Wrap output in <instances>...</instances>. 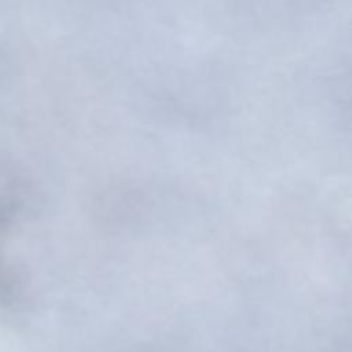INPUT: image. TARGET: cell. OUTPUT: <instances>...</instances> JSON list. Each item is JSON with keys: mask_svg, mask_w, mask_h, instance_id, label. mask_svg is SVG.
Here are the masks:
<instances>
[{"mask_svg": "<svg viewBox=\"0 0 352 352\" xmlns=\"http://www.w3.org/2000/svg\"><path fill=\"white\" fill-rule=\"evenodd\" d=\"M3 202H4V198H3V197H0V205H1Z\"/></svg>", "mask_w": 352, "mask_h": 352, "instance_id": "cell-1", "label": "cell"}]
</instances>
